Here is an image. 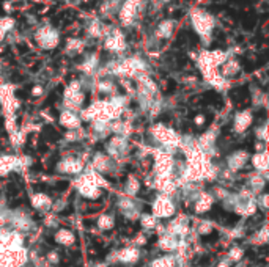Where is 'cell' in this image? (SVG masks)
I'll use <instances>...</instances> for the list:
<instances>
[{
  "mask_svg": "<svg viewBox=\"0 0 269 267\" xmlns=\"http://www.w3.org/2000/svg\"><path fill=\"white\" fill-rule=\"evenodd\" d=\"M3 37H5V33H3L2 30H0V41H2V39H3Z\"/></svg>",
  "mask_w": 269,
  "mask_h": 267,
  "instance_id": "7",
  "label": "cell"
},
{
  "mask_svg": "<svg viewBox=\"0 0 269 267\" xmlns=\"http://www.w3.org/2000/svg\"><path fill=\"white\" fill-rule=\"evenodd\" d=\"M172 30H173V22L172 21H164L158 27V35L162 37V38H167V37H170Z\"/></svg>",
  "mask_w": 269,
  "mask_h": 267,
  "instance_id": "5",
  "label": "cell"
},
{
  "mask_svg": "<svg viewBox=\"0 0 269 267\" xmlns=\"http://www.w3.org/2000/svg\"><path fill=\"white\" fill-rule=\"evenodd\" d=\"M106 47L109 50H115V52L125 49V39H123V37L120 35V32L109 33L107 38H106Z\"/></svg>",
  "mask_w": 269,
  "mask_h": 267,
  "instance_id": "4",
  "label": "cell"
},
{
  "mask_svg": "<svg viewBox=\"0 0 269 267\" xmlns=\"http://www.w3.org/2000/svg\"><path fill=\"white\" fill-rule=\"evenodd\" d=\"M138 5H140V0H126L125 5L121 6L120 19L125 25H129L135 19L137 11H138Z\"/></svg>",
  "mask_w": 269,
  "mask_h": 267,
  "instance_id": "2",
  "label": "cell"
},
{
  "mask_svg": "<svg viewBox=\"0 0 269 267\" xmlns=\"http://www.w3.org/2000/svg\"><path fill=\"white\" fill-rule=\"evenodd\" d=\"M37 39L41 44V47H54L58 42V33L54 29L45 27V29H41L38 32Z\"/></svg>",
  "mask_w": 269,
  "mask_h": 267,
  "instance_id": "3",
  "label": "cell"
},
{
  "mask_svg": "<svg viewBox=\"0 0 269 267\" xmlns=\"http://www.w3.org/2000/svg\"><path fill=\"white\" fill-rule=\"evenodd\" d=\"M14 27V21L10 19V18H2L0 19V30H2L3 33L8 32V30H11Z\"/></svg>",
  "mask_w": 269,
  "mask_h": 267,
  "instance_id": "6",
  "label": "cell"
},
{
  "mask_svg": "<svg viewBox=\"0 0 269 267\" xmlns=\"http://www.w3.org/2000/svg\"><path fill=\"white\" fill-rule=\"evenodd\" d=\"M192 25L198 35L205 38V37L211 35V30L214 27V19L210 14H206L203 11H194L192 13Z\"/></svg>",
  "mask_w": 269,
  "mask_h": 267,
  "instance_id": "1",
  "label": "cell"
}]
</instances>
